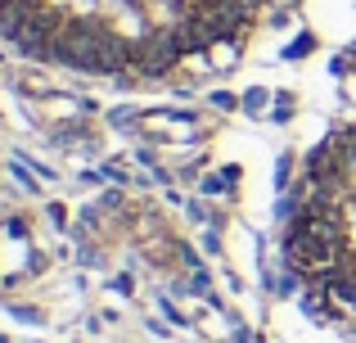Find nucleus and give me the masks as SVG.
<instances>
[{"instance_id":"f257e3e1","label":"nucleus","mask_w":356,"mask_h":343,"mask_svg":"<svg viewBox=\"0 0 356 343\" xmlns=\"http://www.w3.org/2000/svg\"><path fill=\"white\" fill-rule=\"evenodd\" d=\"M312 50H316V36H312V32H298L293 41L284 45V59H307Z\"/></svg>"},{"instance_id":"f03ea898","label":"nucleus","mask_w":356,"mask_h":343,"mask_svg":"<svg viewBox=\"0 0 356 343\" xmlns=\"http://www.w3.org/2000/svg\"><path fill=\"white\" fill-rule=\"evenodd\" d=\"M266 104H270V90H266V86H252V90H243V113H252V118H257Z\"/></svg>"},{"instance_id":"7ed1b4c3","label":"nucleus","mask_w":356,"mask_h":343,"mask_svg":"<svg viewBox=\"0 0 356 343\" xmlns=\"http://www.w3.org/2000/svg\"><path fill=\"white\" fill-rule=\"evenodd\" d=\"M289 113H293V95H289V90H280V99H275V122H289Z\"/></svg>"},{"instance_id":"20e7f679","label":"nucleus","mask_w":356,"mask_h":343,"mask_svg":"<svg viewBox=\"0 0 356 343\" xmlns=\"http://www.w3.org/2000/svg\"><path fill=\"white\" fill-rule=\"evenodd\" d=\"M212 104H217L221 113H230V109H243V99H235L230 90H217V95H212Z\"/></svg>"},{"instance_id":"39448f33","label":"nucleus","mask_w":356,"mask_h":343,"mask_svg":"<svg viewBox=\"0 0 356 343\" xmlns=\"http://www.w3.org/2000/svg\"><path fill=\"white\" fill-rule=\"evenodd\" d=\"M203 194H230L226 176H203Z\"/></svg>"},{"instance_id":"423d86ee","label":"nucleus","mask_w":356,"mask_h":343,"mask_svg":"<svg viewBox=\"0 0 356 343\" xmlns=\"http://www.w3.org/2000/svg\"><path fill=\"white\" fill-rule=\"evenodd\" d=\"M50 221H54V226H63V221H68V212H63V203H50Z\"/></svg>"}]
</instances>
